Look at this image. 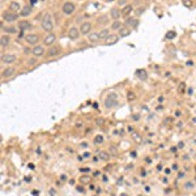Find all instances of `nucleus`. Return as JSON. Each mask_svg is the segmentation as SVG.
I'll return each mask as SVG.
<instances>
[{
    "mask_svg": "<svg viewBox=\"0 0 196 196\" xmlns=\"http://www.w3.org/2000/svg\"><path fill=\"white\" fill-rule=\"evenodd\" d=\"M41 28L43 29L46 33H51L52 29H54V22H52V17L50 13H46V15L43 16V18H42L41 21Z\"/></svg>",
    "mask_w": 196,
    "mask_h": 196,
    "instance_id": "f257e3e1",
    "label": "nucleus"
},
{
    "mask_svg": "<svg viewBox=\"0 0 196 196\" xmlns=\"http://www.w3.org/2000/svg\"><path fill=\"white\" fill-rule=\"evenodd\" d=\"M62 52V47L57 44V46H50L48 50H47V57H54L57 56V55Z\"/></svg>",
    "mask_w": 196,
    "mask_h": 196,
    "instance_id": "6e6552de",
    "label": "nucleus"
},
{
    "mask_svg": "<svg viewBox=\"0 0 196 196\" xmlns=\"http://www.w3.org/2000/svg\"><path fill=\"white\" fill-rule=\"evenodd\" d=\"M31 15V7L30 5H25V7H22V9H21L20 12V16H22V17H28V16Z\"/></svg>",
    "mask_w": 196,
    "mask_h": 196,
    "instance_id": "5701e85b",
    "label": "nucleus"
},
{
    "mask_svg": "<svg viewBox=\"0 0 196 196\" xmlns=\"http://www.w3.org/2000/svg\"><path fill=\"white\" fill-rule=\"evenodd\" d=\"M81 182H84V183H86V182H90V178L89 177H81Z\"/></svg>",
    "mask_w": 196,
    "mask_h": 196,
    "instance_id": "473e14b6",
    "label": "nucleus"
},
{
    "mask_svg": "<svg viewBox=\"0 0 196 196\" xmlns=\"http://www.w3.org/2000/svg\"><path fill=\"white\" fill-rule=\"evenodd\" d=\"M1 62L3 63H5V64H12V63H15L16 62V55L15 54H1Z\"/></svg>",
    "mask_w": 196,
    "mask_h": 196,
    "instance_id": "1a4fd4ad",
    "label": "nucleus"
},
{
    "mask_svg": "<svg viewBox=\"0 0 196 196\" xmlns=\"http://www.w3.org/2000/svg\"><path fill=\"white\" fill-rule=\"evenodd\" d=\"M50 195H51V196H55V191H54V190H50Z\"/></svg>",
    "mask_w": 196,
    "mask_h": 196,
    "instance_id": "f704fd0d",
    "label": "nucleus"
},
{
    "mask_svg": "<svg viewBox=\"0 0 196 196\" xmlns=\"http://www.w3.org/2000/svg\"><path fill=\"white\" fill-rule=\"evenodd\" d=\"M175 37V31H167L166 33V39H171Z\"/></svg>",
    "mask_w": 196,
    "mask_h": 196,
    "instance_id": "7c9ffc66",
    "label": "nucleus"
},
{
    "mask_svg": "<svg viewBox=\"0 0 196 196\" xmlns=\"http://www.w3.org/2000/svg\"><path fill=\"white\" fill-rule=\"evenodd\" d=\"M144 12H145V7H139L137 9L135 10V15L136 16H140V15H143Z\"/></svg>",
    "mask_w": 196,
    "mask_h": 196,
    "instance_id": "cd10ccee",
    "label": "nucleus"
},
{
    "mask_svg": "<svg viewBox=\"0 0 196 196\" xmlns=\"http://www.w3.org/2000/svg\"><path fill=\"white\" fill-rule=\"evenodd\" d=\"M94 143H96V144H102V143H103V136H101V135L96 136V140H94Z\"/></svg>",
    "mask_w": 196,
    "mask_h": 196,
    "instance_id": "c85d7f7f",
    "label": "nucleus"
},
{
    "mask_svg": "<svg viewBox=\"0 0 196 196\" xmlns=\"http://www.w3.org/2000/svg\"><path fill=\"white\" fill-rule=\"evenodd\" d=\"M122 196H125V195H122Z\"/></svg>",
    "mask_w": 196,
    "mask_h": 196,
    "instance_id": "4c0bfd02",
    "label": "nucleus"
},
{
    "mask_svg": "<svg viewBox=\"0 0 196 196\" xmlns=\"http://www.w3.org/2000/svg\"><path fill=\"white\" fill-rule=\"evenodd\" d=\"M1 30L5 31V33H16V29L15 28H7V26L4 28V25H1Z\"/></svg>",
    "mask_w": 196,
    "mask_h": 196,
    "instance_id": "bb28decb",
    "label": "nucleus"
},
{
    "mask_svg": "<svg viewBox=\"0 0 196 196\" xmlns=\"http://www.w3.org/2000/svg\"><path fill=\"white\" fill-rule=\"evenodd\" d=\"M118 41H119V35L118 34H110L103 41V43H105V46H112V44L118 43Z\"/></svg>",
    "mask_w": 196,
    "mask_h": 196,
    "instance_id": "9d476101",
    "label": "nucleus"
},
{
    "mask_svg": "<svg viewBox=\"0 0 196 196\" xmlns=\"http://www.w3.org/2000/svg\"><path fill=\"white\" fill-rule=\"evenodd\" d=\"M131 34V29L128 28V26H122V28L118 30V35L122 37V38H124V37H128Z\"/></svg>",
    "mask_w": 196,
    "mask_h": 196,
    "instance_id": "2eb2a0df",
    "label": "nucleus"
},
{
    "mask_svg": "<svg viewBox=\"0 0 196 196\" xmlns=\"http://www.w3.org/2000/svg\"><path fill=\"white\" fill-rule=\"evenodd\" d=\"M18 13L12 12V10H5V12L1 13V18L5 21V22H16L18 20Z\"/></svg>",
    "mask_w": 196,
    "mask_h": 196,
    "instance_id": "7ed1b4c3",
    "label": "nucleus"
},
{
    "mask_svg": "<svg viewBox=\"0 0 196 196\" xmlns=\"http://www.w3.org/2000/svg\"><path fill=\"white\" fill-rule=\"evenodd\" d=\"M80 31H81V34H85V35H88L89 33H91V24L88 22V21L82 22L80 25Z\"/></svg>",
    "mask_w": 196,
    "mask_h": 196,
    "instance_id": "f8f14e48",
    "label": "nucleus"
},
{
    "mask_svg": "<svg viewBox=\"0 0 196 196\" xmlns=\"http://www.w3.org/2000/svg\"><path fill=\"white\" fill-rule=\"evenodd\" d=\"M31 55L34 57H41L44 55V47L42 44H37V46H33L31 48Z\"/></svg>",
    "mask_w": 196,
    "mask_h": 196,
    "instance_id": "423d86ee",
    "label": "nucleus"
},
{
    "mask_svg": "<svg viewBox=\"0 0 196 196\" xmlns=\"http://www.w3.org/2000/svg\"><path fill=\"white\" fill-rule=\"evenodd\" d=\"M116 105H118V94L111 91V93H109L106 96V98H105V107L110 110V109H112V107H115Z\"/></svg>",
    "mask_w": 196,
    "mask_h": 196,
    "instance_id": "f03ea898",
    "label": "nucleus"
},
{
    "mask_svg": "<svg viewBox=\"0 0 196 196\" xmlns=\"http://www.w3.org/2000/svg\"><path fill=\"white\" fill-rule=\"evenodd\" d=\"M122 26L123 25H122V22H120L119 20H115V21H112V24L110 25V29H111V30H119Z\"/></svg>",
    "mask_w": 196,
    "mask_h": 196,
    "instance_id": "b1692460",
    "label": "nucleus"
},
{
    "mask_svg": "<svg viewBox=\"0 0 196 196\" xmlns=\"http://www.w3.org/2000/svg\"><path fill=\"white\" fill-rule=\"evenodd\" d=\"M86 37H88V41L91 42V43H97L98 41H101V39H99L98 33H96V31H91V33H89Z\"/></svg>",
    "mask_w": 196,
    "mask_h": 196,
    "instance_id": "a211bd4d",
    "label": "nucleus"
},
{
    "mask_svg": "<svg viewBox=\"0 0 196 196\" xmlns=\"http://www.w3.org/2000/svg\"><path fill=\"white\" fill-rule=\"evenodd\" d=\"M80 34H81V31L78 30L76 26H72V28H69V30H68V38L75 41V39H78Z\"/></svg>",
    "mask_w": 196,
    "mask_h": 196,
    "instance_id": "9b49d317",
    "label": "nucleus"
},
{
    "mask_svg": "<svg viewBox=\"0 0 196 196\" xmlns=\"http://www.w3.org/2000/svg\"><path fill=\"white\" fill-rule=\"evenodd\" d=\"M21 4L18 1H10V4H9V10H12V12H21Z\"/></svg>",
    "mask_w": 196,
    "mask_h": 196,
    "instance_id": "aec40b11",
    "label": "nucleus"
},
{
    "mask_svg": "<svg viewBox=\"0 0 196 196\" xmlns=\"http://www.w3.org/2000/svg\"><path fill=\"white\" fill-rule=\"evenodd\" d=\"M139 25V20L136 17H127L125 18V26H133V28H137Z\"/></svg>",
    "mask_w": 196,
    "mask_h": 196,
    "instance_id": "f3484780",
    "label": "nucleus"
},
{
    "mask_svg": "<svg viewBox=\"0 0 196 196\" xmlns=\"http://www.w3.org/2000/svg\"><path fill=\"white\" fill-rule=\"evenodd\" d=\"M127 1H128V0H118V3H119L120 5H123V7H124V5H127V4H128Z\"/></svg>",
    "mask_w": 196,
    "mask_h": 196,
    "instance_id": "72a5a7b5",
    "label": "nucleus"
},
{
    "mask_svg": "<svg viewBox=\"0 0 196 196\" xmlns=\"http://www.w3.org/2000/svg\"><path fill=\"white\" fill-rule=\"evenodd\" d=\"M184 187L187 188V190H190V188H193V183H192V182H187V183L184 184Z\"/></svg>",
    "mask_w": 196,
    "mask_h": 196,
    "instance_id": "2f4dec72",
    "label": "nucleus"
},
{
    "mask_svg": "<svg viewBox=\"0 0 196 196\" xmlns=\"http://www.w3.org/2000/svg\"><path fill=\"white\" fill-rule=\"evenodd\" d=\"M178 146H179V148H183V146H184V144H183V143H179V144H178Z\"/></svg>",
    "mask_w": 196,
    "mask_h": 196,
    "instance_id": "c9c22d12",
    "label": "nucleus"
},
{
    "mask_svg": "<svg viewBox=\"0 0 196 196\" xmlns=\"http://www.w3.org/2000/svg\"><path fill=\"white\" fill-rule=\"evenodd\" d=\"M5 1V0H1V4H3V3H4Z\"/></svg>",
    "mask_w": 196,
    "mask_h": 196,
    "instance_id": "e433bc0d",
    "label": "nucleus"
},
{
    "mask_svg": "<svg viewBox=\"0 0 196 196\" xmlns=\"http://www.w3.org/2000/svg\"><path fill=\"white\" fill-rule=\"evenodd\" d=\"M137 77L140 78V80L145 81L146 77H148V73H146L145 69H139V71H137Z\"/></svg>",
    "mask_w": 196,
    "mask_h": 196,
    "instance_id": "a878e982",
    "label": "nucleus"
},
{
    "mask_svg": "<svg viewBox=\"0 0 196 196\" xmlns=\"http://www.w3.org/2000/svg\"><path fill=\"white\" fill-rule=\"evenodd\" d=\"M107 21H109V16L107 15H103V16H99L98 18H97V22L99 24V25H106Z\"/></svg>",
    "mask_w": 196,
    "mask_h": 196,
    "instance_id": "393cba45",
    "label": "nucleus"
},
{
    "mask_svg": "<svg viewBox=\"0 0 196 196\" xmlns=\"http://www.w3.org/2000/svg\"><path fill=\"white\" fill-rule=\"evenodd\" d=\"M25 41L26 43L31 44V46H37L39 42V35L35 33H30V34H26L25 35Z\"/></svg>",
    "mask_w": 196,
    "mask_h": 196,
    "instance_id": "20e7f679",
    "label": "nucleus"
},
{
    "mask_svg": "<svg viewBox=\"0 0 196 196\" xmlns=\"http://www.w3.org/2000/svg\"><path fill=\"white\" fill-rule=\"evenodd\" d=\"M16 72L15 67H5V69L1 71V77H10Z\"/></svg>",
    "mask_w": 196,
    "mask_h": 196,
    "instance_id": "4468645a",
    "label": "nucleus"
},
{
    "mask_svg": "<svg viewBox=\"0 0 196 196\" xmlns=\"http://www.w3.org/2000/svg\"><path fill=\"white\" fill-rule=\"evenodd\" d=\"M99 158H102V159H109V154L107 153H105V152H99Z\"/></svg>",
    "mask_w": 196,
    "mask_h": 196,
    "instance_id": "c756f323",
    "label": "nucleus"
},
{
    "mask_svg": "<svg viewBox=\"0 0 196 196\" xmlns=\"http://www.w3.org/2000/svg\"><path fill=\"white\" fill-rule=\"evenodd\" d=\"M9 46V37L7 35V34H3L1 37H0V47L1 48H5V47Z\"/></svg>",
    "mask_w": 196,
    "mask_h": 196,
    "instance_id": "6ab92c4d",
    "label": "nucleus"
},
{
    "mask_svg": "<svg viewBox=\"0 0 196 196\" xmlns=\"http://www.w3.org/2000/svg\"><path fill=\"white\" fill-rule=\"evenodd\" d=\"M120 16H122V9H119L118 7H112L111 9H110V17L112 18V20H119Z\"/></svg>",
    "mask_w": 196,
    "mask_h": 196,
    "instance_id": "ddd939ff",
    "label": "nucleus"
},
{
    "mask_svg": "<svg viewBox=\"0 0 196 196\" xmlns=\"http://www.w3.org/2000/svg\"><path fill=\"white\" fill-rule=\"evenodd\" d=\"M110 34H111V33H110V29H107V28H105V29H102V30L98 31L99 39H102V41H105V39H106Z\"/></svg>",
    "mask_w": 196,
    "mask_h": 196,
    "instance_id": "4be33fe9",
    "label": "nucleus"
},
{
    "mask_svg": "<svg viewBox=\"0 0 196 196\" xmlns=\"http://www.w3.org/2000/svg\"><path fill=\"white\" fill-rule=\"evenodd\" d=\"M75 9H76V7H75V4H73L72 1L64 3V4H63V8H62V10H63L64 15H72V13L75 12Z\"/></svg>",
    "mask_w": 196,
    "mask_h": 196,
    "instance_id": "0eeeda50",
    "label": "nucleus"
},
{
    "mask_svg": "<svg viewBox=\"0 0 196 196\" xmlns=\"http://www.w3.org/2000/svg\"><path fill=\"white\" fill-rule=\"evenodd\" d=\"M56 42V34L55 33H47V35H44L43 38V44L44 46H54V43Z\"/></svg>",
    "mask_w": 196,
    "mask_h": 196,
    "instance_id": "39448f33",
    "label": "nucleus"
},
{
    "mask_svg": "<svg viewBox=\"0 0 196 196\" xmlns=\"http://www.w3.org/2000/svg\"><path fill=\"white\" fill-rule=\"evenodd\" d=\"M30 28H31V24L29 22V21H20V22H18V29L22 31L29 30Z\"/></svg>",
    "mask_w": 196,
    "mask_h": 196,
    "instance_id": "412c9836",
    "label": "nucleus"
},
{
    "mask_svg": "<svg viewBox=\"0 0 196 196\" xmlns=\"http://www.w3.org/2000/svg\"><path fill=\"white\" fill-rule=\"evenodd\" d=\"M132 12H133V7L131 4H127V5H124V7L122 8V16L123 17H128Z\"/></svg>",
    "mask_w": 196,
    "mask_h": 196,
    "instance_id": "dca6fc26",
    "label": "nucleus"
}]
</instances>
